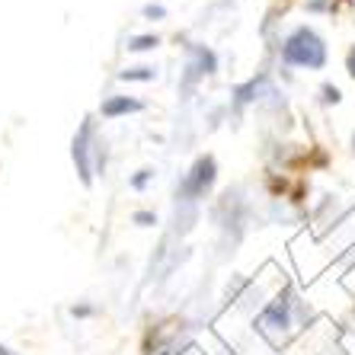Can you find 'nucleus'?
Returning <instances> with one entry per match:
<instances>
[{
  "instance_id": "obj_15",
  "label": "nucleus",
  "mask_w": 355,
  "mask_h": 355,
  "mask_svg": "<svg viewBox=\"0 0 355 355\" xmlns=\"http://www.w3.org/2000/svg\"><path fill=\"white\" fill-rule=\"evenodd\" d=\"M0 355H17V352H13V349H10L7 343H0Z\"/></svg>"
},
{
  "instance_id": "obj_5",
  "label": "nucleus",
  "mask_w": 355,
  "mask_h": 355,
  "mask_svg": "<svg viewBox=\"0 0 355 355\" xmlns=\"http://www.w3.org/2000/svg\"><path fill=\"white\" fill-rule=\"evenodd\" d=\"M135 112H144V99L138 96H125V93H112L99 103V116L103 119H122V116H135Z\"/></svg>"
},
{
  "instance_id": "obj_3",
  "label": "nucleus",
  "mask_w": 355,
  "mask_h": 355,
  "mask_svg": "<svg viewBox=\"0 0 355 355\" xmlns=\"http://www.w3.org/2000/svg\"><path fill=\"white\" fill-rule=\"evenodd\" d=\"M215 180H218V160L211 157V154H205V157H198L196 164L189 166V173L182 176L180 196L176 198H182V202H198V198H205L208 192H211Z\"/></svg>"
},
{
  "instance_id": "obj_6",
  "label": "nucleus",
  "mask_w": 355,
  "mask_h": 355,
  "mask_svg": "<svg viewBox=\"0 0 355 355\" xmlns=\"http://www.w3.org/2000/svg\"><path fill=\"white\" fill-rule=\"evenodd\" d=\"M119 80H125V83H150V80H157V67H150V64L125 67V71H119Z\"/></svg>"
},
{
  "instance_id": "obj_1",
  "label": "nucleus",
  "mask_w": 355,
  "mask_h": 355,
  "mask_svg": "<svg viewBox=\"0 0 355 355\" xmlns=\"http://www.w3.org/2000/svg\"><path fill=\"white\" fill-rule=\"evenodd\" d=\"M282 61L291 67L323 71L327 67V45L311 26H297L288 33V39L282 42Z\"/></svg>"
},
{
  "instance_id": "obj_16",
  "label": "nucleus",
  "mask_w": 355,
  "mask_h": 355,
  "mask_svg": "<svg viewBox=\"0 0 355 355\" xmlns=\"http://www.w3.org/2000/svg\"><path fill=\"white\" fill-rule=\"evenodd\" d=\"M352 150H355V135H352Z\"/></svg>"
},
{
  "instance_id": "obj_13",
  "label": "nucleus",
  "mask_w": 355,
  "mask_h": 355,
  "mask_svg": "<svg viewBox=\"0 0 355 355\" xmlns=\"http://www.w3.org/2000/svg\"><path fill=\"white\" fill-rule=\"evenodd\" d=\"M90 314H93L90 304H74L71 307V317H77V320H80V317H90Z\"/></svg>"
},
{
  "instance_id": "obj_10",
  "label": "nucleus",
  "mask_w": 355,
  "mask_h": 355,
  "mask_svg": "<svg viewBox=\"0 0 355 355\" xmlns=\"http://www.w3.org/2000/svg\"><path fill=\"white\" fill-rule=\"evenodd\" d=\"M320 99H323V103H327V106H330V103H333V106H336L339 99H343V93H339V87H336V83H323V87H320Z\"/></svg>"
},
{
  "instance_id": "obj_8",
  "label": "nucleus",
  "mask_w": 355,
  "mask_h": 355,
  "mask_svg": "<svg viewBox=\"0 0 355 355\" xmlns=\"http://www.w3.org/2000/svg\"><path fill=\"white\" fill-rule=\"evenodd\" d=\"M160 45V35H132L128 39V51H150Z\"/></svg>"
},
{
  "instance_id": "obj_11",
  "label": "nucleus",
  "mask_w": 355,
  "mask_h": 355,
  "mask_svg": "<svg viewBox=\"0 0 355 355\" xmlns=\"http://www.w3.org/2000/svg\"><path fill=\"white\" fill-rule=\"evenodd\" d=\"M132 224H138V227H154V224H157V215H154V211H135Z\"/></svg>"
},
{
  "instance_id": "obj_7",
  "label": "nucleus",
  "mask_w": 355,
  "mask_h": 355,
  "mask_svg": "<svg viewBox=\"0 0 355 355\" xmlns=\"http://www.w3.org/2000/svg\"><path fill=\"white\" fill-rule=\"evenodd\" d=\"M263 83H266V77H259V80H250V83H243V87H237V90H234V96H237L240 106H243V103H253V99H259V93H263Z\"/></svg>"
},
{
  "instance_id": "obj_9",
  "label": "nucleus",
  "mask_w": 355,
  "mask_h": 355,
  "mask_svg": "<svg viewBox=\"0 0 355 355\" xmlns=\"http://www.w3.org/2000/svg\"><path fill=\"white\" fill-rule=\"evenodd\" d=\"M150 180H154V170H150V166H144V170H138V173L128 180V186H132L135 192H144L150 186Z\"/></svg>"
},
{
  "instance_id": "obj_2",
  "label": "nucleus",
  "mask_w": 355,
  "mask_h": 355,
  "mask_svg": "<svg viewBox=\"0 0 355 355\" xmlns=\"http://www.w3.org/2000/svg\"><path fill=\"white\" fill-rule=\"evenodd\" d=\"M99 148L103 144H99V135H96V116H83V122L77 125L74 138H71V160H74V170L87 189L93 186V176H96Z\"/></svg>"
},
{
  "instance_id": "obj_12",
  "label": "nucleus",
  "mask_w": 355,
  "mask_h": 355,
  "mask_svg": "<svg viewBox=\"0 0 355 355\" xmlns=\"http://www.w3.org/2000/svg\"><path fill=\"white\" fill-rule=\"evenodd\" d=\"M141 13H144V19H164L166 17V7H160V3H148Z\"/></svg>"
},
{
  "instance_id": "obj_14",
  "label": "nucleus",
  "mask_w": 355,
  "mask_h": 355,
  "mask_svg": "<svg viewBox=\"0 0 355 355\" xmlns=\"http://www.w3.org/2000/svg\"><path fill=\"white\" fill-rule=\"evenodd\" d=\"M346 71H349V77L355 80V45L349 49V55H346Z\"/></svg>"
},
{
  "instance_id": "obj_4",
  "label": "nucleus",
  "mask_w": 355,
  "mask_h": 355,
  "mask_svg": "<svg viewBox=\"0 0 355 355\" xmlns=\"http://www.w3.org/2000/svg\"><path fill=\"white\" fill-rule=\"evenodd\" d=\"M259 330L272 333V336H285L291 330V301H285V297L269 301L259 314Z\"/></svg>"
}]
</instances>
